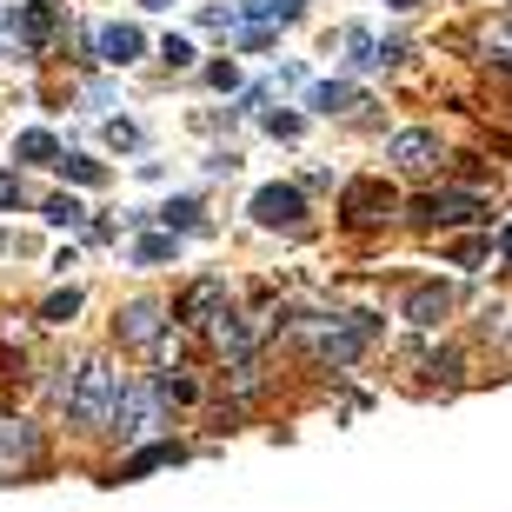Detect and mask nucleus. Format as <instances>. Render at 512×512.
<instances>
[{"mask_svg": "<svg viewBox=\"0 0 512 512\" xmlns=\"http://www.w3.org/2000/svg\"><path fill=\"white\" fill-rule=\"evenodd\" d=\"M213 346H220V353H233V360H240V353H247L253 346V333H247V320H240V313H227V306H220V313H213Z\"/></svg>", "mask_w": 512, "mask_h": 512, "instance_id": "obj_14", "label": "nucleus"}, {"mask_svg": "<svg viewBox=\"0 0 512 512\" xmlns=\"http://www.w3.org/2000/svg\"><path fill=\"white\" fill-rule=\"evenodd\" d=\"M0 207H20V180L14 173H0Z\"/></svg>", "mask_w": 512, "mask_h": 512, "instance_id": "obj_28", "label": "nucleus"}, {"mask_svg": "<svg viewBox=\"0 0 512 512\" xmlns=\"http://www.w3.org/2000/svg\"><path fill=\"white\" fill-rule=\"evenodd\" d=\"M114 399H120V373L107 360H80L74 366V393H67V419H74L80 433H107V419H114Z\"/></svg>", "mask_w": 512, "mask_h": 512, "instance_id": "obj_1", "label": "nucleus"}, {"mask_svg": "<svg viewBox=\"0 0 512 512\" xmlns=\"http://www.w3.org/2000/svg\"><path fill=\"white\" fill-rule=\"evenodd\" d=\"M0 247H7V240H0Z\"/></svg>", "mask_w": 512, "mask_h": 512, "instance_id": "obj_34", "label": "nucleus"}, {"mask_svg": "<svg viewBox=\"0 0 512 512\" xmlns=\"http://www.w3.org/2000/svg\"><path fill=\"white\" fill-rule=\"evenodd\" d=\"M306 14V0H273V20H300Z\"/></svg>", "mask_w": 512, "mask_h": 512, "instance_id": "obj_29", "label": "nucleus"}, {"mask_svg": "<svg viewBox=\"0 0 512 512\" xmlns=\"http://www.w3.org/2000/svg\"><path fill=\"white\" fill-rule=\"evenodd\" d=\"M47 220H54V227H80V220H87V207H80V200H67V193H54V200H47Z\"/></svg>", "mask_w": 512, "mask_h": 512, "instance_id": "obj_21", "label": "nucleus"}, {"mask_svg": "<svg viewBox=\"0 0 512 512\" xmlns=\"http://www.w3.org/2000/svg\"><path fill=\"white\" fill-rule=\"evenodd\" d=\"M346 67H380V40L366 27H346Z\"/></svg>", "mask_w": 512, "mask_h": 512, "instance_id": "obj_17", "label": "nucleus"}, {"mask_svg": "<svg viewBox=\"0 0 512 512\" xmlns=\"http://www.w3.org/2000/svg\"><path fill=\"white\" fill-rule=\"evenodd\" d=\"M453 260H459V266H479V260H493V240H459V247H453Z\"/></svg>", "mask_w": 512, "mask_h": 512, "instance_id": "obj_24", "label": "nucleus"}, {"mask_svg": "<svg viewBox=\"0 0 512 512\" xmlns=\"http://www.w3.org/2000/svg\"><path fill=\"white\" fill-rule=\"evenodd\" d=\"M160 220H167V233L200 227V200H187V193H180V200H167V207H160Z\"/></svg>", "mask_w": 512, "mask_h": 512, "instance_id": "obj_18", "label": "nucleus"}, {"mask_svg": "<svg viewBox=\"0 0 512 512\" xmlns=\"http://www.w3.org/2000/svg\"><path fill=\"white\" fill-rule=\"evenodd\" d=\"M506 34H512V20H506Z\"/></svg>", "mask_w": 512, "mask_h": 512, "instance_id": "obj_33", "label": "nucleus"}, {"mask_svg": "<svg viewBox=\"0 0 512 512\" xmlns=\"http://www.w3.org/2000/svg\"><path fill=\"white\" fill-rule=\"evenodd\" d=\"M499 260H512V227H506V233H499Z\"/></svg>", "mask_w": 512, "mask_h": 512, "instance_id": "obj_31", "label": "nucleus"}, {"mask_svg": "<svg viewBox=\"0 0 512 512\" xmlns=\"http://www.w3.org/2000/svg\"><path fill=\"white\" fill-rule=\"evenodd\" d=\"M160 320H167V306H160V300H133L127 313H120V340H127V346H153V340H160Z\"/></svg>", "mask_w": 512, "mask_h": 512, "instance_id": "obj_10", "label": "nucleus"}, {"mask_svg": "<svg viewBox=\"0 0 512 512\" xmlns=\"http://www.w3.org/2000/svg\"><path fill=\"white\" fill-rule=\"evenodd\" d=\"M140 7H173V0H140Z\"/></svg>", "mask_w": 512, "mask_h": 512, "instance_id": "obj_32", "label": "nucleus"}, {"mask_svg": "<svg viewBox=\"0 0 512 512\" xmlns=\"http://www.w3.org/2000/svg\"><path fill=\"white\" fill-rule=\"evenodd\" d=\"M14 153H20V160H27V167H54V160H60V147H54V133H20V140H14Z\"/></svg>", "mask_w": 512, "mask_h": 512, "instance_id": "obj_16", "label": "nucleus"}, {"mask_svg": "<svg viewBox=\"0 0 512 512\" xmlns=\"http://www.w3.org/2000/svg\"><path fill=\"white\" fill-rule=\"evenodd\" d=\"M27 466H40V433L27 419H0V479L27 473Z\"/></svg>", "mask_w": 512, "mask_h": 512, "instance_id": "obj_8", "label": "nucleus"}, {"mask_svg": "<svg viewBox=\"0 0 512 512\" xmlns=\"http://www.w3.org/2000/svg\"><path fill=\"white\" fill-rule=\"evenodd\" d=\"M160 60H167V67H193V40L187 34H167V40H160Z\"/></svg>", "mask_w": 512, "mask_h": 512, "instance_id": "obj_23", "label": "nucleus"}, {"mask_svg": "<svg viewBox=\"0 0 512 512\" xmlns=\"http://www.w3.org/2000/svg\"><path fill=\"white\" fill-rule=\"evenodd\" d=\"M94 47H100V60H107V67H133L147 40H140V27H127V20H114V27H100V34H94Z\"/></svg>", "mask_w": 512, "mask_h": 512, "instance_id": "obj_11", "label": "nucleus"}, {"mask_svg": "<svg viewBox=\"0 0 512 512\" xmlns=\"http://www.w3.org/2000/svg\"><path fill=\"white\" fill-rule=\"evenodd\" d=\"M247 213L260 220V227H286V233H293V227H306V193L273 180V187L253 193V207H247Z\"/></svg>", "mask_w": 512, "mask_h": 512, "instance_id": "obj_5", "label": "nucleus"}, {"mask_svg": "<svg viewBox=\"0 0 512 512\" xmlns=\"http://www.w3.org/2000/svg\"><path fill=\"white\" fill-rule=\"evenodd\" d=\"M386 7H393V14H419V7H426V0H386Z\"/></svg>", "mask_w": 512, "mask_h": 512, "instance_id": "obj_30", "label": "nucleus"}, {"mask_svg": "<svg viewBox=\"0 0 512 512\" xmlns=\"http://www.w3.org/2000/svg\"><path fill=\"white\" fill-rule=\"evenodd\" d=\"M180 459V446H140V453L120 466V479H147V473H160V466H173Z\"/></svg>", "mask_w": 512, "mask_h": 512, "instance_id": "obj_15", "label": "nucleus"}, {"mask_svg": "<svg viewBox=\"0 0 512 512\" xmlns=\"http://www.w3.org/2000/svg\"><path fill=\"white\" fill-rule=\"evenodd\" d=\"M386 160H393L399 173H426V167H439V160H446V147H439L433 127H406V133H393V140H386Z\"/></svg>", "mask_w": 512, "mask_h": 512, "instance_id": "obj_6", "label": "nucleus"}, {"mask_svg": "<svg viewBox=\"0 0 512 512\" xmlns=\"http://www.w3.org/2000/svg\"><path fill=\"white\" fill-rule=\"evenodd\" d=\"M266 133H273V140H293V133H300V114H266Z\"/></svg>", "mask_w": 512, "mask_h": 512, "instance_id": "obj_25", "label": "nucleus"}, {"mask_svg": "<svg viewBox=\"0 0 512 512\" xmlns=\"http://www.w3.org/2000/svg\"><path fill=\"white\" fill-rule=\"evenodd\" d=\"M233 20H240V14H233V7H207V14H200V27H213V34H227Z\"/></svg>", "mask_w": 512, "mask_h": 512, "instance_id": "obj_26", "label": "nucleus"}, {"mask_svg": "<svg viewBox=\"0 0 512 512\" xmlns=\"http://www.w3.org/2000/svg\"><path fill=\"white\" fill-rule=\"evenodd\" d=\"M107 140H114V147H133L140 133H133V120H107Z\"/></svg>", "mask_w": 512, "mask_h": 512, "instance_id": "obj_27", "label": "nucleus"}, {"mask_svg": "<svg viewBox=\"0 0 512 512\" xmlns=\"http://www.w3.org/2000/svg\"><path fill=\"white\" fill-rule=\"evenodd\" d=\"M67 180H80V187H100V160H87V153H60L54 160Z\"/></svg>", "mask_w": 512, "mask_h": 512, "instance_id": "obj_19", "label": "nucleus"}, {"mask_svg": "<svg viewBox=\"0 0 512 512\" xmlns=\"http://www.w3.org/2000/svg\"><path fill=\"white\" fill-rule=\"evenodd\" d=\"M306 107H313V114H353V107H366V94L353 80H320V87L306 94Z\"/></svg>", "mask_w": 512, "mask_h": 512, "instance_id": "obj_12", "label": "nucleus"}, {"mask_svg": "<svg viewBox=\"0 0 512 512\" xmlns=\"http://www.w3.org/2000/svg\"><path fill=\"white\" fill-rule=\"evenodd\" d=\"M413 220L419 227H473V220H486V200L479 193H426V200H413Z\"/></svg>", "mask_w": 512, "mask_h": 512, "instance_id": "obj_4", "label": "nucleus"}, {"mask_svg": "<svg viewBox=\"0 0 512 512\" xmlns=\"http://www.w3.org/2000/svg\"><path fill=\"white\" fill-rule=\"evenodd\" d=\"M74 313H80V286H67V293H54V300L40 306V320H47V326H60V320H74Z\"/></svg>", "mask_w": 512, "mask_h": 512, "instance_id": "obj_20", "label": "nucleus"}, {"mask_svg": "<svg viewBox=\"0 0 512 512\" xmlns=\"http://www.w3.org/2000/svg\"><path fill=\"white\" fill-rule=\"evenodd\" d=\"M446 313H453V293H446V286H413V293H406V320L413 326H439Z\"/></svg>", "mask_w": 512, "mask_h": 512, "instance_id": "obj_13", "label": "nucleus"}, {"mask_svg": "<svg viewBox=\"0 0 512 512\" xmlns=\"http://www.w3.org/2000/svg\"><path fill=\"white\" fill-rule=\"evenodd\" d=\"M14 40L27 47V54H40V47H54V34H60V0H27V7H14Z\"/></svg>", "mask_w": 512, "mask_h": 512, "instance_id": "obj_7", "label": "nucleus"}, {"mask_svg": "<svg viewBox=\"0 0 512 512\" xmlns=\"http://www.w3.org/2000/svg\"><path fill=\"white\" fill-rule=\"evenodd\" d=\"M160 426V386L153 380H120V399H114V419H107V433L120 439H140Z\"/></svg>", "mask_w": 512, "mask_h": 512, "instance_id": "obj_2", "label": "nucleus"}, {"mask_svg": "<svg viewBox=\"0 0 512 512\" xmlns=\"http://www.w3.org/2000/svg\"><path fill=\"white\" fill-rule=\"evenodd\" d=\"M220 306H227V280H193L187 293H180V306H173V320H187V326H207L213 313H220Z\"/></svg>", "mask_w": 512, "mask_h": 512, "instance_id": "obj_9", "label": "nucleus"}, {"mask_svg": "<svg viewBox=\"0 0 512 512\" xmlns=\"http://www.w3.org/2000/svg\"><path fill=\"white\" fill-rule=\"evenodd\" d=\"M160 260H173V233H153L133 247V266H160Z\"/></svg>", "mask_w": 512, "mask_h": 512, "instance_id": "obj_22", "label": "nucleus"}, {"mask_svg": "<svg viewBox=\"0 0 512 512\" xmlns=\"http://www.w3.org/2000/svg\"><path fill=\"white\" fill-rule=\"evenodd\" d=\"M340 213H346V227H386L399 213V193L386 187V180H353V187L340 193Z\"/></svg>", "mask_w": 512, "mask_h": 512, "instance_id": "obj_3", "label": "nucleus"}]
</instances>
